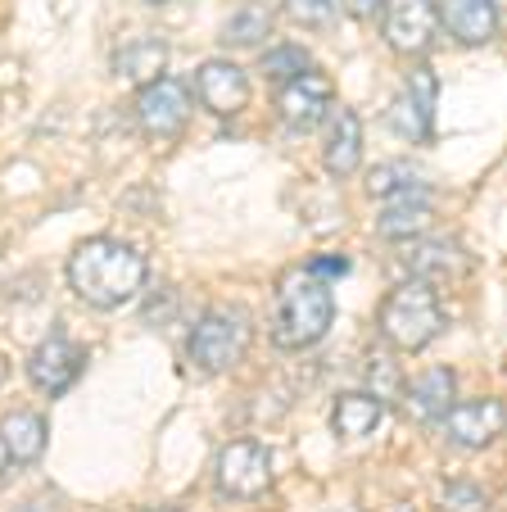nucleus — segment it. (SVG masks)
Wrapping results in <instances>:
<instances>
[{"label":"nucleus","instance_id":"obj_1","mask_svg":"<svg viewBox=\"0 0 507 512\" xmlns=\"http://www.w3.org/2000/svg\"><path fill=\"white\" fill-rule=\"evenodd\" d=\"M68 286L91 309H123L145 286V254L114 236H91L68 259Z\"/></svg>","mask_w":507,"mask_h":512},{"label":"nucleus","instance_id":"obj_2","mask_svg":"<svg viewBox=\"0 0 507 512\" xmlns=\"http://www.w3.org/2000/svg\"><path fill=\"white\" fill-rule=\"evenodd\" d=\"M335 318L331 281H322L313 268H295L281 277L277 309H272V340L277 349H308L326 336Z\"/></svg>","mask_w":507,"mask_h":512},{"label":"nucleus","instance_id":"obj_3","mask_svg":"<svg viewBox=\"0 0 507 512\" xmlns=\"http://www.w3.org/2000/svg\"><path fill=\"white\" fill-rule=\"evenodd\" d=\"M376 327H381V336L390 340L394 349H403V354H417V349H426L444 331L440 290H435L431 281H421V277L399 281V286H394L390 295L381 300Z\"/></svg>","mask_w":507,"mask_h":512},{"label":"nucleus","instance_id":"obj_4","mask_svg":"<svg viewBox=\"0 0 507 512\" xmlns=\"http://www.w3.org/2000/svg\"><path fill=\"white\" fill-rule=\"evenodd\" d=\"M249 345V313L236 304H222V309L204 313L191 331V363H200L204 372H227L240 363Z\"/></svg>","mask_w":507,"mask_h":512},{"label":"nucleus","instance_id":"obj_5","mask_svg":"<svg viewBox=\"0 0 507 512\" xmlns=\"http://www.w3.org/2000/svg\"><path fill=\"white\" fill-rule=\"evenodd\" d=\"M218 490L231 499H259L272 485V458L259 440H231L218 454Z\"/></svg>","mask_w":507,"mask_h":512},{"label":"nucleus","instance_id":"obj_6","mask_svg":"<svg viewBox=\"0 0 507 512\" xmlns=\"http://www.w3.org/2000/svg\"><path fill=\"white\" fill-rule=\"evenodd\" d=\"M186 118H191V91H186V82L154 78L141 87V96H136V123L150 136L168 141V136H177L186 127Z\"/></svg>","mask_w":507,"mask_h":512},{"label":"nucleus","instance_id":"obj_7","mask_svg":"<svg viewBox=\"0 0 507 512\" xmlns=\"http://www.w3.org/2000/svg\"><path fill=\"white\" fill-rule=\"evenodd\" d=\"M381 32L390 41V50L421 55V50H431L435 32H440V14H435L431 0H385Z\"/></svg>","mask_w":507,"mask_h":512},{"label":"nucleus","instance_id":"obj_8","mask_svg":"<svg viewBox=\"0 0 507 512\" xmlns=\"http://www.w3.org/2000/svg\"><path fill=\"white\" fill-rule=\"evenodd\" d=\"M435 100H440V82H435V73H431V68H412V78H408V87H403V96L390 105V127L399 136H408L412 145L431 141Z\"/></svg>","mask_w":507,"mask_h":512},{"label":"nucleus","instance_id":"obj_9","mask_svg":"<svg viewBox=\"0 0 507 512\" xmlns=\"http://www.w3.org/2000/svg\"><path fill=\"white\" fill-rule=\"evenodd\" d=\"M444 422V435H449V445L458 449H489L503 435V399H471V404H453L449 413L440 417Z\"/></svg>","mask_w":507,"mask_h":512},{"label":"nucleus","instance_id":"obj_10","mask_svg":"<svg viewBox=\"0 0 507 512\" xmlns=\"http://www.w3.org/2000/svg\"><path fill=\"white\" fill-rule=\"evenodd\" d=\"M82 363H87V349L73 345L68 336H50V340H41V345L32 349L28 377H32V386H37L41 395L55 399V395H64L77 377H82Z\"/></svg>","mask_w":507,"mask_h":512},{"label":"nucleus","instance_id":"obj_11","mask_svg":"<svg viewBox=\"0 0 507 512\" xmlns=\"http://www.w3.org/2000/svg\"><path fill=\"white\" fill-rule=\"evenodd\" d=\"M331 78L326 73H317V68H304V73H295L290 82H281L277 91V114L281 123L290 127H313L326 118V109H331Z\"/></svg>","mask_w":507,"mask_h":512},{"label":"nucleus","instance_id":"obj_12","mask_svg":"<svg viewBox=\"0 0 507 512\" xmlns=\"http://www.w3.org/2000/svg\"><path fill=\"white\" fill-rule=\"evenodd\" d=\"M195 96H200V105L209 109V114L236 118L240 109L249 105L245 68L231 64V59H209V64H200V73H195Z\"/></svg>","mask_w":507,"mask_h":512},{"label":"nucleus","instance_id":"obj_13","mask_svg":"<svg viewBox=\"0 0 507 512\" xmlns=\"http://www.w3.org/2000/svg\"><path fill=\"white\" fill-rule=\"evenodd\" d=\"M403 245V263H408L412 277L421 281H440V277H458L467 272V254H462L458 241H440V236H412V241H399Z\"/></svg>","mask_w":507,"mask_h":512},{"label":"nucleus","instance_id":"obj_14","mask_svg":"<svg viewBox=\"0 0 507 512\" xmlns=\"http://www.w3.org/2000/svg\"><path fill=\"white\" fill-rule=\"evenodd\" d=\"M458 399V381H453L449 368H426L408 390H403V408H408L412 422L435 426Z\"/></svg>","mask_w":507,"mask_h":512},{"label":"nucleus","instance_id":"obj_15","mask_svg":"<svg viewBox=\"0 0 507 512\" xmlns=\"http://www.w3.org/2000/svg\"><path fill=\"white\" fill-rule=\"evenodd\" d=\"M440 23L462 46H485L498 37V5L494 0H440Z\"/></svg>","mask_w":507,"mask_h":512},{"label":"nucleus","instance_id":"obj_16","mask_svg":"<svg viewBox=\"0 0 507 512\" xmlns=\"http://www.w3.org/2000/svg\"><path fill=\"white\" fill-rule=\"evenodd\" d=\"M426 227H431V191H426V186H412V191L390 195L376 232H381L385 241H412V236H421Z\"/></svg>","mask_w":507,"mask_h":512},{"label":"nucleus","instance_id":"obj_17","mask_svg":"<svg viewBox=\"0 0 507 512\" xmlns=\"http://www.w3.org/2000/svg\"><path fill=\"white\" fill-rule=\"evenodd\" d=\"M322 159L335 177H349L358 164H363V123H358L354 109H331Z\"/></svg>","mask_w":507,"mask_h":512},{"label":"nucleus","instance_id":"obj_18","mask_svg":"<svg viewBox=\"0 0 507 512\" xmlns=\"http://www.w3.org/2000/svg\"><path fill=\"white\" fill-rule=\"evenodd\" d=\"M0 445L10 454V463H37L41 449H46V417L32 413V408H19L0 422Z\"/></svg>","mask_w":507,"mask_h":512},{"label":"nucleus","instance_id":"obj_19","mask_svg":"<svg viewBox=\"0 0 507 512\" xmlns=\"http://www.w3.org/2000/svg\"><path fill=\"white\" fill-rule=\"evenodd\" d=\"M381 399L367 395V390H349V395L335 399V413H331V426L340 440H358V435H372L376 422H381Z\"/></svg>","mask_w":507,"mask_h":512},{"label":"nucleus","instance_id":"obj_20","mask_svg":"<svg viewBox=\"0 0 507 512\" xmlns=\"http://www.w3.org/2000/svg\"><path fill=\"white\" fill-rule=\"evenodd\" d=\"M163 64H168V46H163V41H154V37H136V41H127V46L114 55L118 78L141 82V87H145V82L159 78Z\"/></svg>","mask_w":507,"mask_h":512},{"label":"nucleus","instance_id":"obj_21","mask_svg":"<svg viewBox=\"0 0 507 512\" xmlns=\"http://www.w3.org/2000/svg\"><path fill=\"white\" fill-rule=\"evenodd\" d=\"M268 32H272V14L263 5H240L227 19V28H222V41H231V46H259Z\"/></svg>","mask_w":507,"mask_h":512},{"label":"nucleus","instance_id":"obj_22","mask_svg":"<svg viewBox=\"0 0 507 512\" xmlns=\"http://www.w3.org/2000/svg\"><path fill=\"white\" fill-rule=\"evenodd\" d=\"M412 186H421V173L412 164H381L367 177V191L372 195H399V191H412Z\"/></svg>","mask_w":507,"mask_h":512},{"label":"nucleus","instance_id":"obj_23","mask_svg":"<svg viewBox=\"0 0 507 512\" xmlns=\"http://www.w3.org/2000/svg\"><path fill=\"white\" fill-rule=\"evenodd\" d=\"M304 68H313V64H308V50L304 46H277V50H268V55H263V73H268L272 82H290L295 73H304Z\"/></svg>","mask_w":507,"mask_h":512},{"label":"nucleus","instance_id":"obj_24","mask_svg":"<svg viewBox=\"0 0 507 512\" xmlns=\"http://www.w3.org/2000/svg\"><path fill=\"white\" fill-rule=\"evenodd\" d=\"M440 508L444 512H489V494L476 481H453V485H444Z\"/></svg>","mask_w":507,"mask_h":512},{"label":"nucleus","instance_id":"obj_25","mask_svg":"<svg viewBox=\"0 0 507 512\" xmlns=\"http://www.w3.org/2000/svg\"><path fill=\"white\" fill-rule=\"evenodd\" d=\"M286 5V14L295 23H304V28H326V23L340 14V0H281Z\"/></svg>","mask_w":507,"mask_h":512},{"label":"nucleus","instance_id":"obj_26","mask_svg":"<svg viewBox=\"0 0 507 512\" xmlns=\"http://www.w3.org/2000/svg\"><path fill=\"white\" fill-rule=\"evenodd\" d=\"M367 395H376L381 404L399 395V377L390 372V363H385V358H372V390H367Z\"/></svg>","mask_w":507,"mask_h":512},{"label":"nucleus","instance_id":"obj_27","mask_svg":"<svg viewBox=\"0 0 507 512\" xmlns=\"http://www.w3.org/2000/svg\"><path fill=\"white\" fill-rule=\"evenodd\" d=\"M308 268H313L322 281H331V277H345L349 263H345V259H317V263H308Z\"/></svg>","mask_w":507,"mask_h":512},{"label":"nucleus","instance_id":"obj_28","mask_svg":"<svg viewBox=\"0 0 507 512\" xmlns=\"http://www.w3.org/2000/svg\"><path fill=\"white\" fill-rule=\"evenodd\" d=\"M345 10L354 14V19H372V14L385 10V0H345Z\"/></svg>","mask_w":507,"mask_h":512},{"label":"nucleus","instance_id":"obj_29","mask_svg":"<svg viewBox=\"0 0 507 512\" xmlns=\"http://www.w3.org/2000/svg\"><path fill=\"white\" fill-rule=\"evenodd\" d=\"M5 472H10V454H5V445H0V481H5Z\"/></svg>","mask_w":507,"mask_h":512},{"label":"nucleus","instance_id":"obj_30","mask_svg":"<svg viewBox=\"0 0 507 512\" xmlns=\"http://www.w3.org/2000/svg\"><path fill=\"white\" fill-rule=\"evenodd\" d=\"M0 386H5V358H0Z\"/></svg>","mask_w":507,"mask_h":512},{"label":"nucleus","instance_id":"obj_31","mask_svg":"<svg viewBox=\"0 0 507 512\" xmlns=\"http://www.w3.org/2000/svg\"><path fill=\"white\" fill-rule=\"evenodd\" d=\"M150 5H163V0H150Z\"/></svg>","mask_w":507,"mask_h":512}]
</instances>
